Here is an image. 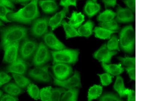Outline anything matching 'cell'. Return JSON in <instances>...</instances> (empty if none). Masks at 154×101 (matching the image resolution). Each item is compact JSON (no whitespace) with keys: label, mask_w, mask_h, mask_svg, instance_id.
Listing matches in <instances>:
<instances>
[{"label":"cell","mask_w":154,"mask_h":101,"mask_svg":"<svg viewBox=\"0 0 154 101\" xmlns=\"http://www.w3.org/2000/svg\"><path fill=\"white\" fill-rule=\"evenodd\" d=\"M38 0H33L29 4L16 13L9 14L7 16L12 21L29 24L39 16Z\"/></svg>","instance_id":"6da1fadb"},{"label":"cell","mask_w":154,"mask_h":101,"mask_svg":"<svg viewBox=\"0 0 154 101\" xmlns=\"http://www.w3.org/2000/svg\"><path fill=\"white\" fill-rule=\"evenodd\" d=\"M27 29L24 27L14 26L4 28L2 32L1 46L4 49L10 44L27 38Z\"/></svg>","instance_id":"7a4b0ae2"},{"label":"cell","mask_w":154,"mask_h":101,"mask_svg":"<svg viewBox=\"0 0 154 101\" xmlns=\"http://www.w3.org/2000/svg\"><path fill=\"white\" fill-rule=\"evenodd\" d=\"M120 45L122 50L128 53L133 52L135 42V33L132 26L124 28L120 34Z\"/></svg>","instance_id":"3957f363"},{"label":"cell","mask_w":154,"mask_h":101,"mask_svg":"<svg viewBox=\"0 0 154 101\" xmlns=\"http://www.w3.org/2000/svg\"><path fill=\"white\" fill-rule=\"evenodd\" d=\"M79 51L72 49H66L57 51H51L54 64L62 63L75 64L78 61Z\"/></svg>","instance_id":"277c9868"},{"label":"cell","mask_w":154,"mask_h":101,"mask_svg":"<svg viewBox=\"0 0 154 101\" xmlns=\"http://www.w3.org/2000/svg\"><path fill=\"white\" fill-rule=\"evenodd\" d=\"M51 55L48 47L43 43L39 44L34 54L33 62L36 66H42L51 59Z\"/></svg>","instance_id":"5b68a950"},{"label":"cell","mask_w":154,"mask_h":101,"mask_svg":"<svg viewBox=\"0 0 154 101\" xmlns=\"http://www.w3.org/2000/svg\"><path fill=\"white\" fill-rule=\"evenodd\" d=\"M38 46L35 41L27 38L25 39L20 48L21 58L24 60L29 59L35 53Z\"/></svg>","instance_id":"8992f818"},{"label":"cell","mask_w":154,"mask_h":101,"mask_svg":"<svg viewBox=\"0 0 154 101\" xmlns=\"http://www.w3.org/2000/svg\"><path fill=\"white\" fill-rule=\"evenodd\" d=\"M54 64L52 69L56 78L59 80L66 79L72 73V69L68 64L56 63Z\"/></svg>","instance_id":"52a82bcc"},{"label":"cell","mask_w":154,"mask_h":101,"mask_svg":"<svg viewBox=\"0 0 154 101\" xmlns=\"http://www.w3.org/2000/svg\"><path fill=\"white\" fill-rule=\"evenodd\" d=\"M54 85L67 89L82 87L80 74L77 71H75L73 76L69 79L60 80L54 77Z\"/></svg>","instance_id":"ba28073f"},{"label":"cell","mask_w":154,"mask_h":101,"mask_svg":"<svg viewBox=\"0 0 154 101\" xmlns=\"http://www.w3.org/2000/svg\"><path fill=\"white\" fill-rule=\"evenodd\" d=\"M48 18L39 19L35 21L31 30L32 35L35 37L39 38L48 33Z\"/></svg>","instance_id":"9c48e42d"},{"label":"cell","mask_w":154,"mask_h":101,"mask_svg":"<svg viewBox=\"0 0 154 101\" xmlns=\"http://www.w3.org/2000/svg\"><path fill=\"white\" fill-rule=\"evenodd\" d=\"M117 53V51L109 50L106 44H104L94 54V57L102 62L110 63L112 56Z\"/></svg>","instance_id":"30bf717a"},{"label":"cell","mask_w":154,"mask_h":101,"mask_svg":"<svg viewBox=\"0 0 154 101\" xmlns=\"http://www.w3.org/2000/svg\"><path fill=\"white\" fill-rule=\"evenodd\" d=\"M28 68V64L21 57H19L16 61L7 66L5 70L8 73L23 75L26 73Z\"/></svg>","instance_id":"8fae6325"},{"label":"cell","mask_w":154,"mask_h":101,"mask_svg":"<svg viewBox=\"0 0 154 101\" xmlns=\"http://www.w3.org/2000/svg\"><path fill=\"white\" fill-rule=\"evenodd\" d=\"M19 48V42L10 44L5 48L4 62L11 64L16 61L18 58Z\"/></svg>","instance_id":"7c38bea8"},{"label":"cell","mask_w":154,"mask_h":101,"mask_svg":"<svg viewBox=\"0 0 154 101\" xmlns=\"http://www.w3.org/2000/svg\"><path fill=\"white\" fill-rule=\"evenodd\" d=\"M43 38L45 45L53 50L59 51L64 50L66 48L65 45L51 32L45 34Z\"/></svg>","instance_id":"4fadbf2b"},{"label":"cell","mask_w":154,"mask_h":101,"mask_svg":"<svg viewBox=\"0 0 154 101\" xmlns=\"http://www.w3.org/2000/svg\"><path fill=\"white\" fill-rule=\"evenodd\" d=\"M116 21L119 23H128L134 20L133 12L128 8H123L119 6L116 13Z\"/></svg>","instance_id":"5bb4252c"},{"label":"cell","mask_w":154,"mask_h":101,"mask_svg":"<svg viewBox=\"0 0 154 101\" xmlns=\"http://www.w3.org/2000/svg\"><path fill=\"white\" fill-rule=\"evenodd\" d=\"M68 12V8H65L50 19L48 24L52 30H54L60 25L63 19L65 18Z\"/></svg>","instance_id":"9a60e30c"},{"label":"cell","mask_w":154,"mask_h":101,"mask_svg":"<svg viewBox=\"0 0 154 101\" xmlns=\"http://www.w3.org/2000/svg\"><path fill=\"white\" fill-rule=\"evenodd\" d=\"M100 9V5L95 2L89 0L86 2L84 11L87 15L91 18L97 13Z\"/></svg>","instance_id":"2e32d148"},{"label":"cell","mask_w":154,"mask_h":101,"mask_svg":"<svg viewBox=\"0 0 154 101\" xmlns=\"http://www.w3.org/2000/svg\"><path fill=\"white\" fill-rule=\"evenodd\" d=\"M39 4L43 11L46 13H53L58 8L57 5L53 0L40 1Z\"/></svg>","instance_id":"e0dca14e"},{"label":"cell","mask_w":154,"mask_h":101,"mask_svg":"<svg viewBox=\"0 0 154 101\" xmlns=\"http://www.w3.org/2000/svg\"><path fill=\"white\" fill-rule=\"evenodd\" d=\"M102 66L106 72L113 75H118L124 71V68L122 67L121 64L118 65H106L102 63Z\"/></svg>","instance_id":"ac0fdd59"},{"label":"cell","mask_w":154,"mask_h":101,"mask_svg":"<svg viewBox=\"0 0 154 101\" xmlns=\"http://www.w3.org/2000/svg\"><path fill=\"white\" fill-rule=\"evenodd\" d=\"M3 90L9 94L14 96L21 94L23 92L22 88L19 87L16 83H11L5 85L3 88Z\"/></svg>","instance_id":"d6986e66"},{"label":"cell","mask_w":154,"mask_h":101,"mask_svg":"<svg viewBox=\"0 0 154 101\" xmlns=\"http://www.w3.org/2000/svg\"><path fill=\"white\" fill-rule=\"evenodd\" d=\"M69 24L74 28L80 26L84 20V16L81 13L73 12L70 18H69Z\"/></svg>","instance_id":"ffe728a7"},{"label":"cell","mask_w":154,"mask_h":101,"mask_svg":"<svg viewBox=\"0 0 154 101\" xmlns=\"http://www.w3.org/2000/svg\"><path fill=\"white\" fill-rule=\"evenodd\" d=\"M94 26L93 22L91 21H88L79 29L78 33L81 36H83L88 38L93 33Z\"/></svg>","instance_id":"44dd1931"},{"label":"cell","mask_w":154,"mask_h":101,"mask_svg":"<svg viewBox=\"0 0 154 101\" xmlns=\"http://www.w3.org/2000/svg\"><path fill=\"white\" fill-rule=\"evenodd\" d=\"M94 32L96 37L103 39H110L111 34L117 32L108 30L101 27H97L94 29Z\"/></svg>","instance_id":"7402d4cb"},{"label":"cell","mask_w":154,"mask_h":101,"mask_svg":"<svg viewBox=\"0 0 154 101\" xmlns=\"http://www.w3.org/2000/svg\"><path fill=\"white\" fill-rule=\"evenodd\" d=\"M79 90L75 88L66 91L62 96L61 101H76L78 100Z\"/></svg>","instance_id":"603a6c76"},{"label":"cell","mask_w":154,"mask_h":101,"mask_svg":"<svg viewBox=\"0 0 154 101\" xmlns=\"http://www.w3.org/2000/svg\"><path fill=\"white\" fill-rule=\"evenodd\" d=\"M62 24L63 25L64 31H65L67 39L81 36L75 28L67 23L66 21H63Z\"/></svg>","instance_id":"cb8c5ba5"},{"label":"cell","mask_w":154,"mask_h":101,"mask_svg":"<svg viewBox=\"0 0 154 101\" xmlns=\"http://www.w3.org/2000/svg\"><path fill=\"white\" fill-rule=\"evenodd\" d=\"M115 89L119 93L120 98L125 97L126 96L125 91L126 89L124 85L123 79L120 76H118L116 82L113 86Z\"/></svg>","instance_id":"d4e9b609"},{"label":"cell","mask_w":154,"mask_h":101,"mask_svg":"<svg viewBox=\"0 0 154 101\" xmlns=\"http://www.w3.org/2000/svg\"><path fill=\"white\" fill-rule=\"evenodd\" d=\"M103 91V87L100 85H94L89 90L88 100L91 101L100 97Z\"/></svg>","instance_id":"484cf974"},{"label":"cell","mask_w":154,"mask_h":101,"mask_svg":"<svg viewBox=\"0 0 154 101\" xmlns=\"http://www.w3.org/2000/svg\"><path fill=\"white\" fill-rule=\"evenodd\" d=\"M12 76L17 84L21 88L28 87L31 83V81L29 79L22 75L12 73Z\"/></svg>","instance_id":"4316f807"},{"label":"cell","mask_w":154,"mask_h":101,"mask_svg":"<svg viewBox=\"0 0 154 101\" xmlns=\"http://www.w3.org/2000/svg\"><path fill=\"white\" fill-rule=\"evenodd\" d=\"M116 16L115 12L110 10H107L99 14L97 19L98 21L104 22L112 20Z\"/></svg>","instance_id":"83f0119b"},{"label":"cell","mask_w":154,"mask_h":101,"mask_svg":"<svg viewBox=\"0 0 154 101\" xmlns=\"http://www.w3.org/2000/svg\"><path fill=\"white\" fill-rule=\"evenodd\" d=\"M99 25L101 27L111 31H116L120 28L117 21L113 19L110 21L101 22Z\"/></svg>","instance_id":"f1b7e54d"},{"label":"cell","mask_w":154,"mask_h":101,"mask_svg":"<svg viewBox=\"0 0 154 101\" xmlns=\"http://www.w3.org/2000/svg\"><path fill=\"white\" fill-rule=\"evenodd\" d=\"M27 92L33 99L38 100L40 98V91L38 88L33 83H30L27 87Z\"/></svg>","instance_id":"f546056e"},{"label":"cell","mask_w":154,"mask_h":101,"mask_svg":"<svg viewBox=\"0 0 154 101\" xmlns=\"http://www.w3.org/2000/svg\"><path fill=\"white\" fill-rule=\"evenodd\" d=\"M66 88H56L52 89L51 101L61 100V95L66 92Z\"/></svg>","instance_id":"4dcf8cb0"},{"label":"cell","mask_w":154,"mask_h":101,"mask_svg":"<svg viewBox=\"0 0 154 101\" xmlns=\"http://www.w3.org/2000/svg\"><path fill=\"white\" fill-rule=\"evenodd\" d=\"M46 66H38L33 69L30 70L29 72V75L34 79L38 80L39 76L42 72L46 67Z\"/></svg>","instance_id":"1f68e13d"},{"label":"cell","mask_w":154,"mask_h":101,"mask_svg":"<svg viewBox=\"0 0 154 101\" xmlns=\"http://www.w3.org/2000/svg\"><path fill=\"white\" fill-rule=\"evenodd\" d=\"M51 87H48L40 91V98L42 100L51 101Z\"/></svg>","instance_id":"d6a6232c"},{"label":"cell","mask_w":154,"mask_h":101,"mask_svg":"<svg viewBox=\"0 0 154 101\" xmlns=\"http://www.w3.org/2000/svg\"><path fill=\"white\" fill-rule=\"evenodd\" d=\"M107 45L109 50L113 51L117 50L120 51L119 46V40L116 36L113 35L111 36Z\"/></svg>","instance_id":"836d02e7"},{"label":"cell","mask_w":154,"mask_h":101,"mask_svg":"<svg viewBox=\"0 0 154 101\" xmlns=\"http://www.w3.org/2000/svg\"><path fill=\"white\" fill-rule=\"evenodd\" d=\"M118 59L125 66L128 67H135L136 59L135 58L119 57Z\"/></svg>","instance_id":"e575fe53"},{"label":"cell","mask_w":154,"mask_h":101,"mask_svg":"<svg viewBox=\"0 0 154 101\" xmlns=\"http://www.w3.org/2000/svg\"><path fill=\"white\" fill-rule=\"evenodd\" d=\"M100 78L101 82L103 85L107 86L112 82L113 76L108 73L98 75Z\"/></svg>","instance_id":"d590c367"},{"label":"cell","mask_w":154,"mask_h":101,"mask_svg":"<svg viewBox=\"0 0 154 101\" xmlns=\"http://www.w3.org/2000/svg\"><path fill=\"white\" fill-rule=\"evenodd\" d=\"M49 65H46V67L39 76L38 80L42 82H48L51 81V77L48 71Z\"/></svg>","instance_id":"8d00e7d4"},{"label":"cell","mask_w":154,"mask_h":101,"mask_svg":"<svg viewBox=\"0 0 154 101\" xmlns=\"http://www.w3.org/2000/svg\"><path fill=\"white\" fill-rule=\"evenodd\" d=\"M12 12L10 10L7 9L5 6L0 5V19L6 22H10L7 18V14Z\"/></svg>","instance_id":"74e56055"},{"label":"cell","mask_w":154,"mask_h":101,"mask_svg":"<svg viewBox=\"0 0 154 101\" xmlns=\"http://www.w3.org/2000/svg\"><path fill=\"white\" fill-rule=\"evenodd\" d=\"M100 101H122L117 95L113 94H106L99 99Z\"/></svg>","instance_id":"f35d334b"},{"label":"cell","mask_w":154,"mask_h":101,"mask_svg":"<svg viewBox=\"0 0 154 101\" xmlns=\"http://www.w3.org/2000/svg\"><path fill=\"white\" fill-rule=\"evenodd\" d=\"M11 79V76L2 71H0V87L8 82Z\"/></svg>","instance_id":"ab89813d"},{"label":"cell","mask_w":154,"mask_h":101,"mask_svg":"<svg viewBox=\"0 0 154 101\" xmlns=\"http://www.w3.org/2000/svg\"><path fill=\"white\" fill-rule=\"evenodd\" d=\"M123 2L131 11L135 12L136 0H124Z\"/></svg>","instance_id":"60d3db41"},{"label":"cell","mask_w":154,"mask_h":101,"mask_svg":"<svg viewBox=\"0 0 154 101\" xmlns=\"http://www.w3.org/2000/svg\"><path fill=\"white\" fill-rule=\"evenodd\" d=\"M60 4L65 8H68L70 6L76 7V0H61Z\"/></svg>","instance_id":"b9f144b4"},{"label":"cell","mask_w":154,"mask_h":101,"mask_svg":"<svg viewBox=\"0 0 154 101\" xmlns=\"http://www.w3.org/2000/svg\"><path fill=\"white\" fill-rule=\"evenodd\" d=\"M125 94L126 95H128V101L136 100V93L135 91L129 89H126Z\"/></svg>","instance_id":"7bdbcfd3"},{"label":"cell","mask_w":154,"mask_h":101,"mask_svg":"<svg viewBox=\"0 0 154 101\" xmlns=\"http://www.w3.org/2000/svg\"><path fill=\"white\" fill-rule=\"evenodd\" d=\"M126 70L128 74L131 79L135 80L136 69L135 67H128L126 68Z\"/></svg>","instance_id":"ee69618b"},{"label":"cell","mask_w":154,"mask_h":101,"mask_svg":"<svg viewBox=\"0 0 154 101\" xmlns=\"http://www.w3.org/2000/svg\"><path fill=\"white\" fill-rule=\"evenodd\" d=\"M106 7H115L116 4V0H102Z\"/></svg>","instance_id":"f6af8a7d"},{"label":"cell","mask_w":154,"mask_h":101,"mask_svg":"<svg viewBox=\"0 0 154 101\" xmlns=\"http://www.w3.org/2000/svg\"><path fill=\"white\" fill-rule=\"evenodd\" d=\"M18 100L14 96L10 94H6L2 96L0 99L1 101H17Z\"/></svg>","instance_id":"bcb514c9"},{"label":"cell","mask_w":154,"mask_h":101,"mask_svg":"<svg viewBox=\"0 0 154 101\" xmlns=\"http://www.w3.org/2000/svg\"><path fill=\"white\" fill-rule=\"evenodd\" d=\"M0 5L13 9L14 6L10 0H0Z\"/></svg>","instance_id":"7dc6e473"},{"label":"cell","mask_w":154,"mask_h":101,"mask_svg":"<svg viewBox=\"0 0 154 101\" xmlns=\"http://www.w3.org/2000/svg\"><path fill=\"white\" fill-rule=\"evenodd\" d=\"M29 1L30 0H17V1L19 2H20V3L25 4Z\"/></svg>","instance_id":"c3c4849f"},{"label":"cell","mask_w":154,"mask_h":101,"mask_svg":"<svg viewBox=\"0 0 154 101\" xmlns=\"http://www.w3.org/2000/svg\"><path fill=\"white\" fill-rule=\"evenodd\" d=\"M2 91L1 90H0V99H1V98L2 97Z\"/></svg>","instance_id":"681fc988"},{"label":"cell","mask_w":154,"mask_h":101,"mask_svg":"<svg viewBox=\"0 0 154 101\" xmlns=\"http://www.w3.org/2000/svg\"><path fill=\"white\" fill-rule=\"evenodd\" d=\"M3 25V24L2 23V22L1 21H0V27Z\"/></svg>","instance_id":"f907efd6"},{"label":"cell","mask_w":154,"mask_h":101,"mask_svg":"<svg viewBox=\"0 0 154 101\" xmlns=\"http://www.w3.org/2000/svg\"><path fill=\"white\" fill-rule=\"evenodd\" d=\"M93 1L96 2V1H97V0H93Z\"/></svg>","instance_id":"816d5d0a"},{"label":"cell","mask_w":154,"mask_h":101,"mask_svg":"<svg viewBox=\"0 0 154 101\" xmlns=\"http://www.w3.org/2000/svg\"><path fill=\"white\" fill-rule=\"evenodd\" d=\"M12 1H17V0H12Z\"/></svg>","instance_id":"f5cc1de1"}]
</instances>
